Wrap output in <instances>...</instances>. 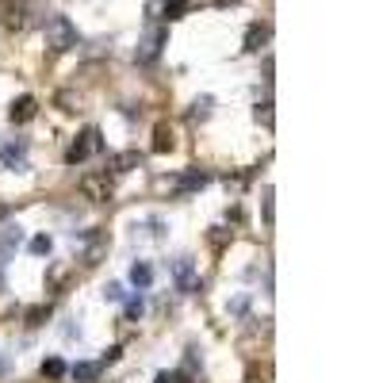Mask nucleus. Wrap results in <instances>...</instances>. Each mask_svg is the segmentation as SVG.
Instances as JSON below:
<instances>
[{"mask_svg": "<svg viewBox=\"0 0 383 383\" xmlns=\"http://www.w3.org/2000/svg\"><path fill=\"white\" fill-rule=\"evenodd\" d=\"M43 43H46V50H50V54L73 50V46L81 43L77 23H73L69 15H50V20H46V27H43Z\"/></svg>", "mask_w": 383, "mask_h": 383, "instance_id": "1", "label": "nucleus"}, {"mask_svg": "<svg viewBox=\"0 0 383 383\" xmlns=\"http://www.w3.org/2000/svg\"><path fill=\"white\" fill-rule=\"evenodd\" d=\"M165 43H169V27L165 23H150V27L142 31V39H138V46H134V62L153 65L161 58V50H165Z\"/></svg>", "mask_w": 383, "mask_h": 383, "instance_id": "2", "label": "nucleus"}, {"mask_svg": "<svg viewBox=\"0 0 383 383\" xmlns=\"http://www.w3.org/2000/svg\"><path fill=\"white\" fill-rule=\"evenodd\" d=\"M104 150V134H100V127H85L77 134V142L69 146V150H65V161H69V165H81V161H88L92 158V153H100Z\"/></svg>", "mask_w": 383, "mask_h": 383, "instance_id": "3", "label": "nucleus"}, {"mask_svg": "<svg viewBox=\"0 0 383 383\" xmlns=\"http://www.w3.org/2000/svg\"><path fill=\"white\" fill-rule=\"evenodd\" d=\"M73 238V246H81V260L85 265H100V257H104V249H108V234L104 230H73L69 234Z\"/></svg>", "mask_w": 383, "mask_h": 383, "instance_id": "4", "label": "nucleus"}, {"mask_svg": "<svg viewBox=\"0 0 383 383\" xmlns=\"http://www.w3.org/2000/svg\"><path fill=\"white\" fill-rule=\"evenodd\" d=\"M169 276H173L176 291H184V295H192V291H200V276H195V257H176L169 260Z\"/></svg>", "mask_w": 383, "mask_h": 383, "instance_id": "5", "label": "nucleus"}, {"mask_svg": "<svg viewBox=\"0 0 383 383\" xmlns=\"http://www.w3.org/2000/svg\"><path fill=\"white\" fill-rule=\"evenodd\" d=\"M0 27L4 31L27 27V0H0Z\"/></svg>", "mask_w": 383, "mask_h": 383, "instance_id": "6", "label": "nucleus"}, {"mask_svg": "<svg viewBox=\"0 0 383 383\" xmlns=\"http://www.w3.org/2000/svg\"><path fill=\"white\" fill-rule=\"evenodd\" d=\"M0 169H12V173H27V138H12V142L0 150Z\"/></svg>", "mask_w": 383, "mask_h": 383, "instance_id": "7", "label": "nucleus"}, {"mask_svg": "<svg viewBox=\"0 0 383 383\" xmlns=\"http://www.w3.org/2000/svg\"><path fill=\"white\" fill-rule=\"evenodd\" d=\"M39 116V100L35 96H20V100L8 108V119H12L15 127H23V123H31V119Z\"/></svg>", "mask_w": 383, "mask_h": 383, "instance_id": "8", "label": "nucleus"}, {"mask_svg": "<svg viewBox=\"0 0 383 383\" xmlns=\"http://www.w3.org/2000/svg\"><path fill=\"white\" fill-rule=\"evenodd\" d=\"M65 376H73L77 383H100V376H104V364L100 361H77Z\"/></svg>", "mask_w": 383, "mask_h": 383, "instance_id": "9", "label": "nucleus"}, {"mask_svg": "<svg viewBox=\"0 0 383 383\" xmlns=\"http://www.w3.org/2000/svg\"><path fill=\"white\" fill-rule=\"evenodd\" d=\"M81 192H85L92 203H108V200H111L108 176H85V181H81Z\"/></svg>", "mask_w": 383, "mask_h": 383, "instance_id": "10", "label": "nucleus"}, {"mask_svg": "<svg viewBox=\"0 0 383 383\" xmlns=\"http://www.w3.org/2000/svg\"><path fill=\"white\" fill-rule=\"evenodd\" d=\"M207 184H211V176L203 173V169H188V173H184L181 181H176V192H184V195H188V192H200V188H207Z\"/></svg>", "mask_w": 383, "mask_h": 383, "instance_id": "11", "label": "nucleus"}, {"mask_svg": "<svg viewBox=\"0 0 383 383\" xmlns=\"http://www.w3.org/2000/svg\"><path fill=\"white\" fill-rule=\"evenodd\" d=\"M130 284H134L138 291H146L153 284V265L150 260H134V265H130Z\"/></svg>", "mask_w": 383, "mask_h": 383, "instance_id": "12", "label": "nucleus"}, {"mask_svg": "<svg viewBox=\"0 0 383 383\" xmlns=\"http://www.w3.org/2000/svg\"><path fill=\"white\" fill-rule=\"evenodd\" d=\"M108 165H111V173H130V169L142 165V153H138V150H123V153H116Z\"/></svg>", "mask_w": 383, "mask_h": 383, "instance_id": "13", "label": "nucleus"}, {"mask_svg": "<svg viewBox=\"0 0 383 383\" xmlns=\"http://www.w3.org/2000/svg\"><path fill=\"white\" fill-rule=\"evenodd\" d=\"M265 43H268V23H249V31H246V50L257 54Z\"/></svg>", "mask_w": 383, "mask_h": 383, "instance_id": "14", "label": "nucleus"}, {"mask_svg": "<svg viewBox=\"0 0 383 383\" xmlns=\"http://www.w3.org/2000/svg\"><path fill=\"white\" fill-rule=\"evenodd\" d=\"M23 242V230L20 226H4V234H0V260L4 257H12V249Z\"/></svg>", "mask_w": 383, "mask_h": 383, "instance_id": "15", "label": "nucleus"}, {"mask_svg": "<svg viewBox=\"0 0 383 383\" xmlns=\"http://www.w3.org/2000/svg\"><path fill=\"white\" fill-rule=\"evenodd\" d=\"M142 311H146L142 291H134V295H127V299H123V314H127V322H138V319H142Z\"/></svg>", "mask_w": 383, "mask_h": 383, "instance_id": "16", "label": "nucleus"}, {"mask_svg": "<svg viewBox=\"0 0 383 383\" xmlns=\"http://www.w3.org/2000/svg\"><path fill=\"white\" fill-rule=\"evenodd\" d=\"M65 372H69V364H65L62 356H46L43 361V376L46 379H65Z\"/></svg>", "mask_w": 383, "mask_h": 383, "instance_id": "17", "label": "nucleus"}, {"mask_svg": "<svg viewBox=\"0 0 383 383\" xmlns=\"http://www.w3.org/2000/svg\"><path fill=\"white\" fill-rule=\"evenodd\" d=\"M165 150H173V127L161 123L153 130V153H165Z\"/></svg>", "mask_w": 383, "mask_h": 383, "instance_id": "18", "label": "nucleus"}, {"mask_svg": "<svg viewBox=\"0 0 383 383\" xmlns=\"http://www.w3.org/2000/svg\"><path fill=\"white\" fill-rule=\"evenodd\" d=\"M31 253H35V257H46V253H50V249H54V242H50V234H39V238H31Z\"/></svg>", "mask_w": 383, "mask_h": 383, "instance_id": "19", "label": "nucleus"}, {"mask_svg": "<svg viewBox=\"0 0 383 383\" xmlns=\"http://www.w3.org/2000/svg\"><path fill=\"white\" fill-rule=\"evenodd\" d=\"M188 12V0H165V20H181Z\"/></svg>", "mask_w": 383, "mask_h": 383, "instance_id": "20", "label": "nucleus"}, {"mask_svg": "<svg viewBox=\"0 0 383 383\" xmlns=\"http://www.w3.org/2000/svg\"><path fill=\"white\" fill-rule=\"evenodd\" d=\"M123 299H127L123 284H108V288H104V303H123Z\"/></svg>", "mask_w": 383, "mask_h": 383, "instance_id": "21", "label": "nucleus"}, {"mask_svg": "<svg viewBox=\"0 0 383 383\" xmlns=\"http://www.w3.org/2000/svg\"><path fill=\"white\" fill-rule=\"evenodd\" d=\"M211 116V96H203V100L192 104V119H207Z\"/></svg>", "mask_w": 383, "mask_h": 383, "instance_id": "22", "label": "nucleus"}, {"mask_svg": "<svg viewBox=\"0 0 383 383\" xmlns=\"http://www.w3.org/2000/svg\"><path fill=\"white\" fill-rule=\"evenodd\" d=\"M257 123H265V127H272V104H257Z\"/></svg>", "mask_w": 383, "mask_h": 383, "instance_id": "23", "label": "nucleus"}, {"mask_svg": "<svg viewBox=\"0 0 383 383\" xmlns=\"http://www.w3.org/2000/svg\"><path fill=\"white\" fill-rule=\"evenodd\" d=\"M62 337H65V341H73V337L81 341V326H73V319H65V322H62Z\"/></svg>", "mask_w": 383, "mask_h": 383, "instance_id": "24", "label": "nucleus"}, {"mask_svg": "<svg viewBox=\"0 0 383 383\" xmlns=\"http://www.w3.org/2000/svg\"><path fill=\"white\" fill-rule=\"evenodd\" d=\"M43 319H46V307H31L27 311V326H43Z\"/></svg>", "mask_w": 383, "mask_h": 383, "instance_id": "25", "label": "nucleus"}, {"mask_svg": "<svg viewBox=\"0 0 383 383\" xmlns=\"http://www.w3.org/2000/svg\"><path fill=\"white\" fill-rule=\"evenodd\" d=\"M153 383H184V372H158Z\"/></svg>", "mask_w": 383, "mask_h": 383, "instance_id": "26", "label": "nucleus"}, {"mask_svg": "<svg viewBox=\"0 0 383 383\" xmlns=\"http://www.w3.org/2000/svg\"><path fill=\"white\" fill-rule=\"evenodd\" d=\"M246 307H249V295H238L230 303V314H246Z\"/></svg>", "mask_w": 383, "mask_h": 383, "instance_id": "27", "label": "nucleus"}, {"mask_svg": "<svg viewBox=\"0 0 383 383\" xmlns=\"http://www.w3.org/2000/svg\"><path fill=\"white\" fill-rule=\"evenodd\" d=\"M119 353H123V349H119V345H111L108 353H104V361H100V364H116V361H119Z\"/></svg>", "mask_w": 383, "mask_h": 383, "instance_id": "28", "label": "nucleus"}, {"mask_svg": "<svg viewBox=\"0 0 383 383\" xmlns=\"http://www.w3.org/2000/svg\"><path fill=\"white\" fill-rule=\"evenodd\" d=\"M265 223H272V188L265 192Z\"/></svg>", "mask_w": 383, "mask_h": 383, "instance_id": "29", "label": "nucleus"}, {"mask_svg": "<svg viewBox=\"0 0 383 383\" xmlns=\"http://www.w3.org/2000/svg\"><path fill=\"white\" fill-rule=\"evenodd\" d=\"M0 372H4V356H0Z\"/></svg>", "mask_w": 383, "mask_h": 383, "instance_id": "30", "label": "nucleus"}, {"mask_svg": "<svg viewBox=\"0 0 383 383\" xmlns=\"http://www.w3.org/2000/svg\"><path fill=\"white\" fill-rule=\"evenodd\" d=\"M0 276H4V260H0Z\"/></svg>", "mask_w": 383, "mask_h": 383, "instance_id": "31", "label": "nucleus"}]
</instances>
